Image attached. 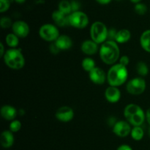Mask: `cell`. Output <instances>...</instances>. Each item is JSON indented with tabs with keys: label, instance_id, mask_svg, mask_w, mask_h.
<instances>
[{
	"label": "cell",
	"instance_id": "cell-1",
	"mask_svg": "<svg viewBox=\"0 0 150 150\" xmlns=\"http://www.w3.org/2000/svg\"><path fill=\"white\" fill-rule=\"evenodd\" d=\"M120 51L115 41L107 40L100 49V56L103 62L108 65H114L120 57Z\"/></svg>",
	"mask_w": 150,
	"mask_h": 150
},
{
	"label": "cell",
	"instance_id": "cell-2",
	"mask_svg": "<svg viewBox=\"0 0 150 150\" xmlns=\"http://www.w3.org/2000/svg\"><path fill=\"white\" fill-rule=\"evenodd\" d=\"M127 76L128 71L127 67L120 63H117L113 65L108 70L107 81L111 86L118 87L126 82Z\"/></svg>",
	"mask_w": 150,
	"mask_h": 150
},
{
	"label": "cell",
	"instance_id": "cell-3",
	"mask_svg": "<svg viewBox=\"0 0 150 150\" xmlns=\"http://www.w3.org/2000/svg\"><path fill=\"white\" fill-rule=\"evenodd\" d=\"M124 115L127 122L133 126H141L146 119L143 109L136 104H129L125 107Z\"/></svg>",
	"mask_w": 150,
	"mask_h": 150
},
{
	"label": "cell",
	"instance_id": "cell-4",
	"mask_svg": "<svg viewBox=\"0 0 150 150\" xmlns=\"http://www.w3.org/2000/svg\"><path fill=\"white\" fill-rule=\"evenodd\" d=\"M5 64L13 69H21L24 66L25 58L21 49L12 48L8 49L3 56Z\"/></svg>",
	"mask_w": 150,
	"mask_h": 150
},
{
	"label": "cell",
	"instance_id": "cell-5",
	"mask_svg": "<svg viewBox=\"0 0 150 150\" xmlns=\"http://www.w3.org/2000/svg\"><path fill=\"white\" fill-rule=\"evenodd\" d=\"M108 29L105 24L101 21H95L90 28V35L92 41L97 44H103L108 40Z\"/></svg>",
	"mask_w": 150,
	"mask_h": 150
},
{
	"label": "cell",
	"instance_id": "cell-6",
	"mask_svg": "<svg viewBox=\"0 0 150 150\" xmlns=\"http://www.w3.org/2000/svg\"><path fill=\"white\" fill-rule=\"evenodd\" d=\"M39 35L45 41L53 42L59 36L58 28L51 24H45L40 26L39 29Z\"/></svg>",
	"mask_w": 150,
	"mask_h": 150
},
{
	"label": "cell",
	"instance_id": "cell-7",
	"mask_svg": "<svg viewBox=\"0 0 150 150\" xmlns=\"http://www.w3.org/2000/svg\"><path fill=\"white\" fill-rule=\"evenodd\" d=\"M69 25L78 29H83L89 24L87 15L82 11L73 12L68 15Z\"/></svg>",
	"mask_w": 150,
	"mask_h": 150
},
{
	"label": "cell",
	"instance_id": "cell-8",
	"mask_svg": "<svg viewBox=\"0 0 150 150\" xmlns=\"http://www.w3.org/2000/svg\"><path fill=\"white\" fill-rule=\"evenodd\" d=\"M146 87V84L144 79L140 76L129 80L126 86V89L127 92L132 95H140L144 92Z\"/></svg>",
	"mask_w": 150,
	"mask_h": 150
},
{
	"label": "cell",
	"instance_id": "cell-9",
	"mask_svg": "<svg viewBox=\"0 0 150 150\" xmlns=\"http://www.w3.org/2000/svg\"><path fill=\"white\" fill-rule=\"evenodd\" d=\"M130 124L127 121H118L113 126V132L116 135L121 138L127 136L131 132Z\"/></svg>",
	"mask_w": 150,
	"mask_h": 150
},
{
	"label": "cell",
	"instance_id": "cell-10",
	"mask_svg": "<svg viewBox=\"0 0 150 150\" xmlns=\"http://www.w3.org/2000/svg\"><path fill=\"white\" fill-rule=\"evenodd\" d=\"M56 118L62 122H68L74 117V111L68 106H62L56 112Z\"/></svg>",
	"mask_w": 150,
	"mask_h": 150
},
{
	"label": "cell",
	"instance_id": "cell-11",
	"mask_svg": "<svg viewBox=\"0 0 150 150\" xmlns=\"http://www.w3.org/2000/svg\"><path fill=\"white\" fill-rule=\"evenodd\" d=\"M13 33L16 34L18 38H26L29 33V26L23 21H17L14 22L12 26Z\"/></svg>",
	"mask_w": 150,
	"mask_h": 150
},
{
	"label": "cell",
	"instance_id": "cell-12",
	"mask_svg": "<svg viewBox=\"0 0 150 150\" xmlns=\"http://www.w3.org/2000/svg\"><path fill=\"white\" fill-rule=\"evenodd\" d=\"M89 79L96 85H102L107 79V75L102 69L95 67L89 72Z\"/></svg>",
	"mask_w": 150,
	"mask_h": 150
},
{
	"label": "cell",
	"instance_id": "cell-13",
	"mask_svg": "<svg viewBox=\"0 0 150 150\" xmlns=\"http://www.w3.org/2000/svg\"><path fill=\"white\" fill-rule=\"evenodd\" d=\"M105 97L109 102L116 103L121 98V93L117 87L110 85L105 89Z\"/></svg>",
	"mask_w": 150,
	"mask_h": 150
},
{
	"label": "cell",
	"instance_id": "cell-14",
	"mask_svg": "<svg viewBox=\"0 0 150 150\" xmlns=\"http://www.w3.org/2000/svg\"><path fill=\"white\" fill-rule=\"evenodd\" d=\"M81 49L84 54L92 55L96 54L98 51V44L92 40H86L82 43Z\"/></svg>",
	"mask_w": 150,
	"mask_h": 150
},
{
	"label": "cell",
	"instance_id": "cell-15",
	"mask_svg": "<svg viewBox=\"0 0 150 150\" xmlns=\"http://www.w3.org/2000/svg\"><path fill=\"white\" fill-rule=\"evenodd\" d=\"M14 135L10 130H4L0 136V143L3 148H10L14 144Z\"/></svg>",
	"mask_w": 150,
	"mask_h": 150
},
{
	"label": "cell",
	"instance_id": "cell-16",
	"mask_svg": "<svg viewBox=\"0 0 150 150\" xmlns=\"http://www.w3.org/2000/svg\"><path fill=\"white\" fill-rule=\"evenodd\" d=\"M0 112H1V115L3 119L7 121L14 120V119L16 117L18 113L17 110L14 107L9 105V104L2 106Z\"/></svg>",
	"mask_w": 150,
	"mask_h": 150
},
{
	"label": "cell",
	"instance_id": "cell-17",
	"mask_svg": "<svg viewBox=\"0 0 150 150\" xmlns=\"http://www.w3.org/2000/svg\"><path fill=\"white\" fill-rule=\"evenodd\" d=\"M52 19L55 22L56 24L59 26H64L69 25L68 16L59 10L53 12Z\"/></svg>",
	"mask_w": 150,
	"mask_h": 150
},
{
	"label": "cell",
	"instance_id": "cell-18",
	"mask_svg": "<svg viewBox=\"0 0 150 150\" xmlns=\"http://www.w3.org/2000/svg\"><path fill=\"white\" fill-rule=\"evenodd\" d=\"M60 50H67L71 48L73 46V41L69 36L66 35H62L54 41Z\"/></svg>",
	"mask_w": 150,
	"mask_h": 150
},
{
	"label": "cell",
	"instance_id": "cell-19",
	"mask_svg": "<svg viewBox=\"0 0 150 150\" xmlns=\"http://www.w3.org/2000/svg\"><path fill=\"white\" fill-rule=\"evenodd\" d=\"M130 38H131V34L130 31L127 29H122L117 31L115 41L119 44H125L130 41Z\"/></svg>",
	"mask_w": 150,
	"mask_h": 150
},
{
	"label": "cell",
	"instance_id": "cell-20",
	"mask_svg": "<svg viewBox=\"0 0 150 150\" xmlns=\"http://www.w3.org/2000/svg\"><path fill=\"white\" fill-rule=\"evenodd\" d=\"M140 44L144 50L150 53V29L144 31L140 38Z\"/></svg>",
	"mask_w": 150,
	"mask_h": 150
},
{
	"label": "cell",
	"instance_id": "cell-21",
	"mask_svg": "<svg viewBox=\"0 0 150 150\" xmlns=\"http://www.w3.org/2000/svg\"><path fill=\"white\" fill-rule=\"evenodd\" d=\"M132 138L135 141H141L144 138V131L142 129L141 126H133V129H131L130 132Z\"/></svg>",
	"mask_w": 150,
	"mask_h": 150
},
{
	"label": "cell",
	"instance_id": "cell-22",
	"mask_svg": "<svg viewBox=\"0 0 150 150\" xmlns=\"http://www.w3.org/2000/svg\"><path fill=\"white\" fill-rule=\"evenodd\" d=\"M6 44L11 48H16L19 44L18 37L14 33H9L6 36Z\"/></svg>",
	"mask_w": 150,
	"mask_h": 150
},
{
	"label": "cell",
	"instance_id": "cell-23",
	"mask_svg": "<svg viewBox=\"0 0 150 150\" xmlns=\"http://www.w3.org/2000/svg\"><path fill=\"white\" fill-rule=\"evenodd\" d=\"M59 10H60V11L62 12L64 14L67 15V16L70 15L72 13L70 1H67V0H62L59 3Z\"/></svg>",
	"mask_w": 150,
	"mask_h": 150
},
{
	"label": "cell",
	"instance_id": "cell-24",
	"mask_svg": "<svg viewBox=\"0 0 150 150\" xmlns=\"http://www.w3.org/2000/svg\"><path fill=\"white\" fill-rule=\"evenodd\" d=\"M82 67L86 71L90 72L92 69H95V62L93 59L90 58V57H86L82 61Z\"/></svg>",
	"mask_w": 150,
	"mask_h": 150
},
{
	"label": "cell",
	"instance_id": "cell-25",
	"mask_svg": "<svg viewBox=\"0 0 150 150\" xmlns=\"http://www.w3.org/2000/svg\"><path fill=\"white\" fill-rule=\"evenodd\" d=\"M136 71L141 76H145L149 73V67L146 63L140 61L136 65Z\"/></svg>",
	"mask_w": 150,
	"mask_h": 150
},
{
	"label": "cell",
	"instance_id": "cell-26",
	"mask_svg": "<svg viewBox=\"0 0 150 150\" xmlns=\"http://www.w3.org/2000/svg\"><path fill=\"white\" fill-rule=\"evenodd\" d=\"M134 10H135V12H136L138 15L143 16V15H144L145 13L147 12V7H146V4H144V3L139 2V3H137V4H136V5H135V7H134Z\"/></svg>",
	"mask_w": 150,
	"mask_h": 150
},
{
	"label": "cell",
	"instance_id": "cell-27",
	"mask_svg": "<svg viewBox=\"0 0 150 150\" xmlns=\"http://www.w3.org/2000/svg\"><path fill=\"white\" fill-rule=\"evenodd\" d=\"M9 128L12 132H16L21 128V123L18 120H13L9 125Z\"/></svg>",
	"mask_w": 150,
	"mask_h": 150
},
{
	"label": "cell",
	"instance_id": "cell-28",
	"mask_svg": "<svg viewBox=\"0 0 150 150\" xmlns=\"http://www.w3.org/2000/svg\"><path fill=\"white\" fill-rule=\"evenodd\" d=\"M13 21L9 17H2L0 20V26L3 29H7L13 26Z\"/></svg>",
	"mask_w": 150,
	"mask_h": 150
},
{
	"label": "cell",
	"instance_id": "cell-29",
	"mask_svg": "<svg viewBox=\"0 0 150 150\" xmlns=\"http://www.w3.org/2000/svg\"><path fill=\"white\" fill-rule=\"evenodd\" d=\"M10 6V0H0V12L4 13L6 12Z\"/></svg>",
	"mask_w": 150,
	"mask_h": 150
},
{
	"label": "cell",
	"instance_id": "cell-30",
	"mask_svg": "<svg viewBox=\"0 0 150 150\" xmlns=\"http://www.w3.org/2000/svg\"><path fill=\"white\" fill-rule=\"evenodd\" d=\"M70 4H71L72 13L73 12L79 11L81 8V3L79 1H77V0H72L70 1Z\"/></svg>",
	"mask_w": 150,
	"mask_h": 150
},
{
	"label": "cell",
	"instance_id": "cell-31",
	"mask_svg": "<svg viewBox=\"0 0 150 150\" xmlns=\"http://www.w3.org/2000/svg\"><path fill=\"white\" fill-rule=\"evenodd\" d=\"M117 31L114 28H111V29H108V40L110 41H115L116 35H117Z\"/></svg>",
	"mask_w": 150,
	"mask_h": 150
},
{
	"label": "cell",
	"instance_id": "cell-32",
	"mask_svg": "<svg viewBox=\"0 0 150 150\" xmlns=\"http://www.w3.org/2000/svg\"><path fill=\"white\" fill-rule=\"evenodd\" d=\"M49 49H50V51L54 54H57L60 51V49H59V47L57 46V44H55V42L53 43V44H51V45H50Z\"/></svg>",
	"mask_w": 150,
	"mask_h": 150
},
{
	"label": "cell",
	"instance_id": "cell-33",
	"mask_svg": "<svg viewBox=\"0 0 150 150\" xmlns=\"http://www.w3.org/2000/svg\"><path fill=\"white\" fill-rule=\"evenodd\" d=\"M129 63H130V59H129L128 56L123 55L120 57V64L123 65V66H125L127 67V66L129 64Z\"/></svg>",
	"mask_w": 150,
	"mask_h": 150
},
{
	"label": "cell",
	"instance_id": "cell-34",
	"mask_svg": "<svg viewBox=\"0 0 150 150\" xmlns=\"http://www.w3.org/2000/svg\"><path fill=\"white\" fill-rule=\"evenodd\" d=\"M117 150H133V149L127 144H122V145H120L117 149Z\"/></svg>",
	"mask_w": 150,
	"mask_h": 150
},
{
	"label": "cell",
	"instance_id": "cell-35",
	"mask_svg": "<svg viewBox=\"0 0 150 150\" xmlns=\"http://www.w3.org/2000/svg\"><path fill=\"white\" fill-rule=\"evenodd\" d=\"M116 123H117V120H116V118L111 116V117H110L109 119H108V125H109V126H114V124H115Z\"/></svg>",
	"mask_w": 150,
	"mask_h": 150
},
{
	"label": "cell",
	"instance_id": "cell-36",
	"mask_svg": "<svg viewBox=\"0 0 150 150\" xmlns=\"http://www.w3.org/2000/svg\"><path fill=\"white\" fill-rule=\"evenodd\" d=\"M146 119L147 121L148 124L150 126V107L146 110Z\"/></svg>",
	"mask_w": 150,
	"mask_h": 150
},
{
	"label": "cell",
	"instance_id": "cell-37",
	"mask_svg": "<svg viewBox=\"0 0 150 150\" xmlns=\"http://www.w3.org/2000/svg\"><path fill=\"white\" fill-rule=\"evenodd\" d=\"M99 4H108L111 1V0H96Z\"/></svg>",
	"mask_w": 150,
	"mask_h": 150
},
{
	"label": "cell",
	"instance_id": "cell-38",
	"mask_svg": "<svg viewBox=\"0 0 150 150\" xmlns=\"http://www.w3.org/2000/svg\"><path fill=\"white\" fill-rule=\"evenodd\" d=\"M0 48H1V52H0V56L1 57H3L4 55V45H3L2 43L0 44Z\"/></svg>",
	"mask_w": 150,
	"mask_h": 150
},
{
	"label": "cell",
	"instance_id": "cell-39",
	"mask_svg": "<svg viewBox=\"0 0 150 150\" xmlns=\"http://www.w3.org/2000/svg\"><path fill=\"white\" fill-rule=\"evenodd\" d=\"M16 2L18 3V4H23V3H24L25 1H26V0H14Z\"/></svg>",
	"mask_w": 150,
	"mask_h": 150
},
{
	"label": "cell",
	"instance_id": "cell-40",
	"mask_svg": "<svg viewBox=\"0 0 150 150\" xmlns=\"http://www.w3.org/2000/svg\"><path fill=\"white\" fill-rule=\"evenodd\" d=\"M130 1H131L133 3H135V4H137V3L140 2V1H142V0H130Z\"/></svg>",
	"mask_w": 150,
	"mask_h": 150
},
{
	"label": "cell",
	"instance_id": "cell-41",
	"mask_svg": "<svg viewBox=\"0 0 150 150\" xmlns=\"http://www.w3.org/2000/svg\"><path fill=\"white\" fill-rule=\"evenodd\" d=\"M149 136L150 137V127H149Z\"/></svg>",
	"mask_w": 150,
	"mask_h": 150
},
{
	"label": "cell",
	"instance_id": "cell-42",
	"mask_svg": "<svg viewBox=\"0 0 150 150\" xmlns=\"http://www.w3.org/2000/svg\"><path fill=\"white\" fill-rule=\"evenodd\" d=\"M117 1H121V0H117Z\"/></svg>",
	"mask_w": 150,
	"mask_h": 150
}]
</instances>
